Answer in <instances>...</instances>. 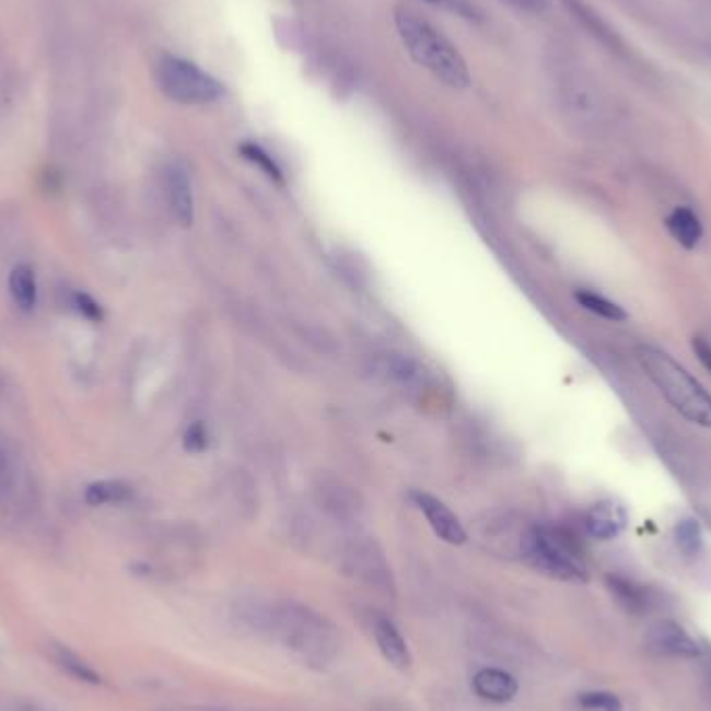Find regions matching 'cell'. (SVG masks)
Masks as SVG:
<instances>
[{
    "instance_id": "18",
    "label": "cell",
    "mask_w": 711,
    "mask_h": 711,
    "mask_svg": "<svg viewBox=\"0 0 711 711\" xmlns=\"http://www.w3.org/2000/svg\"><path fill=\"white\" fill-rule=\"evenodd\" d=\"M676 544L687 556H697L703 547V533L695 518H683L676 524Z\"/></svg>"
},
{
    "instance_id": "17",
    "label": "cell",
    "mask_w": 711,
    "mask_h": 711,
    "mask_svg": "<svg viewBox=\"0 0 711 711\" xmlns=\"http://www.w3.org/2000/svg\"><path fill=\"white\" fill-rule=\"evenodd\" d=\"M607 586H609L611 595L618 599V604L628 611L639 614V611H643L648 607V595L643 593V588L630 583L627 579L607 576Z\"/></svg>"
},
{
    "instance_id": "2",
    "label": "cell",
    "mask_w": 711,
    "mask_h": 711,
    "mask_svg": "<svg viewBox=\"0 0 711 711\" xmlns=\"http://www.w3.org/2000/svg\"><path fill=\"white\" fill-rule=\"evenodd\" d=\"M637 358L645 375L680 417L711 429V396L683 364L653 346H641Z\"/></svg>"
},
{
    "instance_id": "4",
    "label": "cell",
    "mask_w": 711,
    "mask_h": 711,
    "mask_svg": "<svg viewBox=\"0 0 711 711\" xmlns=\"http://www.w3.org/2000/svg\"><path fill=\"white\" fill-rule=\"evenodd\" d=\"M523 558L558 581H586V568L579 547L558 528L533 526L523 537Z\"/></svg>"
},
{
    "instance_id": "19",
    "label": "cell",
    "mask_w": 711,
    "mask_h": 711,
    "mask_svg": "<svg viewBox=\"0 0 711 711\" xmlns=\"http://www.w3.org/2000/svg\"><path fill=\"white\" fill-rule=\"evenodd\" d=\"M385 371L387 375L392 378H396L399 383H415L419 381L420 375H422V369H420L417 362L404 358V356H394L385 362Z\"/></svg>"
},
{
    "instance_id": "13",
    "label": "cell",
    "mask_w": 711,
    "mask_h": 711,
    "mask_svg": "<svg viewBox=\"0 0 711 711\" xmlns=\"http://www.w3.org/2000/svg\"><path fill=\"white\" fill-rule=\"evenodd\" d=\"M666 228H668L669 235L687 250H695L703 237V225H701L699 217L687 207L672 210V214L666 221Z\"/></svg>"
},
{
    "instance_id": "12",
    "label": "cell",
    "mask_w": 711,
    "mask_h": 711,
    "mask_svg": "<svg viewBox=\"0 0 711 711\" xmlns=\"http://www.w3.org/2000/svg\"><path fill=\"white\" fill-rule=\"evenodd\" d=\"M9 292L15 306L23 313H32L38 304V281L36 272L30 265H18L9 275Z\"/></svg>"
},
{
    "instance_id": "15",
    "label": "cell",
    "mask_w": 711,
    "mask_h": 711,
    "mask_svg": "<svg viewBox=\"0 0 711 711\" xmlns=\"http://www.w3.org/2000/svg\"><path fill=\"white\" fill-rule=\"evenodd\" d=\"M133 487L126 481H96L85 487L84 500L88 505H108V503H124L131 500Z\"/></svg>"
},
{
    "instance_id": "1",
    "label": "cell",
    "mask_w": 711,
    "mask_h": 711,
    "mask_svg": "<svg viewBox=\"0 0 711 711\" xmlns=\"http://www.w3.org/2000/svg\"><path fill=\"white\" fill-rule=\"evenodd\" d=\"M396 27L408 55L422 69L433 73L441 84L450 85L454 90H464L470 85L468 65L462 59L458 48L450 43L435 25L408 9H398Z\"/></svg>"
},
{
    "instance_id": "11",
    "label": "cell",
    "mask_w": 711,
    "mask_h": 711,
    "mask_svg": "<svg viewBox=\"0 0 711 711\" xmlns=\"http://www.w3.org/2000/svg\"><path fill=\"white\" fill-rule=\"evenodd\" d=\"M473 690L482 701L510 703L518 695V680L502 668H482L473 678Z\"/></svg>"
},
{
    "instance_id": "26",
    "label": "cell",
    "mask_w": 711,
    "mask_h": 711,
    "mask_svg": "<svg viewBox=\"0 0 711 711\" xmlns=\"http://www.w3.org/2000/svg\"><path fill=\"white\" fill-rule=\"evenodd\" d=\"M512 4H516L518 9L531 11V13H541L547 4V0H508Z\"/></svg>"
},
{
    "instance_id": "5",
    "label": "cell",
    "mask_w": 711,
    "mask_h": 711,
    "mask_svg": "<svg viewBox=\"0 0 711 711\" xmlns=\"http://www.w3.org/2000/svg\"><path fill=\"white\" fill-rule=\"evenodd\" d=\"M156 84L179 105H207L223 96V85L198 65L182 57H163L156 65Z\"/></svg>"
},
{
    "instance_id": "6",
    "label": "cell",
    "mask_w": 711,
    "mask_h": 711,
    "mask_svg": "<svg viewBox=\"0 0 711 711\" xmlns=\"http://www.w3.org/2000/svg\"><path fill=\"white\" fill-rule=\"evenodd\" d=\"M649 649L655 653L669 655V657H685V660H697L703 655L699 643L690 637L689 632L676 622H660L651 627L648 634Z\"/></svg>"
},
{
    "instance_id": "23",
    "label": "cell",
    "mask_w": 711,
    "mask_h": 711,
    "mask_svg": "<svg viewBox=\"0 0 711 711\" xmlns=\"http://www.w3.org/2000/svg\"><path fill=\"white\" fill-rule=\"evenodd\" d=\"M429 4L433 7H440V9H445V11H452L456 15H461L464 20H470V22H477L479 20V13L473 4H468L466 0H427Z\"/></svg>"
},
{
    "instance_id": "7",
    "label": "cell",
    "mask_w": 711,
    "mask_h": 711,
    "mask_svg": "<svg viewBox=\"0 0 711 711\" xmlns=\"http://www.w3.org/2000/svg\"><path fill=\"white\" fill-rule=\"evenodd\" d=\"M412 500L419 505L420 512L424 514V518L429 521L435 535L445 544L462 545L466 541L464 526L445 503H441L438 498H433L429 493H420V491L412 493Z\"/></svg>"
},
{
    "instance_id": "10",
    "label": "cell",
    "mask_w": 711,
    "mask_h": 711,
    "mask_svg": "<svg viewBox=\"0 0 711 711\" xmlns=\"http://www.w3.org/2000/svg\"><path fill=\"white\" fill-rule=\"evenodd\" d=\"M373 634L377 641L378 651L383 655V660L392 666V668L406 669L412 666V653L408 649L406 639L401 637L399 628L389 620V618H377L373 625Z\"/></svg>"
},
{
    "instance_id": "8",
    "label": "cell",
    "mask_w": 711,
    "mask_h": 711,
    "mask_svg": "<svg viewBox=\"0 0 711 711\" xmlns=\"http://www.w3.org/2000/svg\"><path fill=\"white\" fill-rule=\"evenodd\" d=\"M165 188H167L168 207L179 225L189 228L194 223V191L189 171L184 163L175 161L165 171Z\"/></svg>"
},
{
    "instance_id": "21",
    "label": "cell",
    "mask_w": 711,
    "mask_h": 711,
    "mask_svg": "<svg viewBox=\"0 0 711 711\" xmlns=\"http://www.w3.org/2000/svg\"><path fill=\"white\" fill-rule=\"evenodd\" d=\"M240 150H242V154H244L250 163L263 168L271 179H275V182H281V177H283V175H281V168H279V165L272 161V156H269L263 148L258 147V144H244Z\"/></svg>"
},
{
    "instance_id": "3",
    "label": "cell",
    "mask_w": 711,
    "mask_h": 711,
    "mask_svg": "<svg viewBox=\"0 0 711 711\" xmlns=\"http://www.w3.org/2000/svg\"><path fill=\"white\" fill-rule=\"evenodd\" d=\"M275 634L306 662H329L337 651L335 628L308 607L288 606L275 616Z\"/></svg>"
},
{
    "instance_id": "20",
    "label": "cell",
    "mask_w": 711,
    "mask_h": 711,
    "mask_svg": "<svg viewBox=\"0 0 711 711\" xmlns=\"http://www.w3.org/2000/svg\"><path fill=\"white\" fill-rule=\"evenodd\" d=\"M581 708L591 711H622V701L606 690H591L579 697Z\"/></svg>"
},
{
    "instance_id": "14",
    "label": "cell",
    "mask_w": 711,
    "mask_h": 711,
    "mask_svg": "<svg viewBox=\"0 0 711 711\" xmlns=\"http://www.w3.org/2000/svg\"><path fill=\"white\" fill-rule=\"evenodd\" d=\"M48 653H50V660L59 668L63 669L65 674H69L71 678H75L80 683H88V685H98L101 683V674L92 668L84 657L78 655L73 649L61 645V643H53L48 648Z\"/></svg>"
},
{
    "instance_id": "24",
    "label": "cell",
    "mask_w": 711,
    "mask_h": 711,
    "mask_svg": "<svg viewBox=\"0 0 711 711\" xmlns=\"http://www.w3.org/2000/svg\"><path fill=\"white\" fill-rule=\"evenodd\" d=\"M186 450H189V452H202L205 447H207V443H209V438H207V431H205V427L200 424V422H196V424H191L188 429V433H186Z\"/></svg>"
},
{
    "instance_id": "16",
    "label": "cell",
    "mask_w": 711,
    "mask_h": 711,
    "mask_svg": "<svg viewBox=\"0 0 711 711\" xmlns=\"http://www.w3.org/2000/svg\"><path fill=\"white\" fill-rule=\"evenodd\" d=\"M574 298H576V302H579L585 311L597 314V316H602V318H606V320L622 323V320H627L628 318L627 311H625L620 304L607 300L606 295H602V293L588 292V290H579V292L574 293Z\"/></svg>"
},
{
    "instance_id": "22",
    "label": "cell",
    "mask_w": 711,
    "mask_h": 711,
    "mask_svg": "<svg viewBox=\"0 0 711 711\" xmlns=\"http://www.w3.org/2000/svg\"><path fill=\"white\" fill-rule=\"evenodd\" d=\"M71 306L82 314L88 320H94V323H101L105 318V313H103V306L85 292H73L71 293Z\"/></svg>"
},
{
    "instance_id": "27",
    "label": "cell",
    "mask_w": 711,
    "mask_h": 711,
    "mask_svg": "<svg viewBox=\"0 0 711 711\" xmlns=\"http://www.w3.org/2000/svg\"><path fill=\"white\" fill-rule=\"evenodd\" d=\"M9 481H11V462L7 452L0 447V487Z\"/></svg>"
},
{
    "instance_id": "9",
    "label": "cell",
    "mask_w": 711,
    "mask_h": 711,
    "mask_svg": "<svg viewBox=\"0 0 711 711\" xmlns=\"http://www.w3.org/2000/svg\"><path fill=\"white\" fill-rule=\"evenodd\" d=\"M628 516L625 505L616 502L595 503L585 516V526L591 537L599 541H611L627 528Z\"/></svg>"
},
{
    "instance_id": "25",
    "label": "cell",
    "mask_w": 711,
    "mask_h": 711,
    "mask_svg": "<svg viewBox=\"0 0 711 711\" xmlns=\"http://www.w3.org/2000/svg\"><path fill=\"white\" fill-rule=\"evenodd\" d=\"M692 350L697 358L701 360V364L708 369V373L711 375V346L703 339V337H695L692 339Z\"/></svg>"
}]
</instances>
